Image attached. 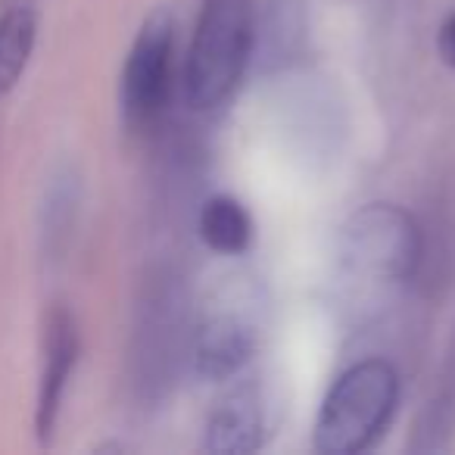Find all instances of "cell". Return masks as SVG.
Listing matches in <instances>:
<instances>
[{
	"label": "cell",
	"mask_w": 455,
	"mask_h": 455,
	"mask_svg": "<svg viewBox=\"0 0 455 455\" xmlns=\"http://www.w3.org/2000/svg\"><path fill=\"white\" fill-rule=\"evenodd\" d=\"M340 275L359 297L378 299L415 275L421 262V231L405 209L393 203H368L343 225Z\"/></svg>",
	"instance_id": "cell-1"
},
{
	"label": "cell",
	"mask_w": 455,
	"mask_h": 455,
	"mask_svg": "<svg viewBox=\"0 0 455 455\" xmlns=\"http://www.w3.org/2000/svg\"><path fill=\"white\" fill-rule=\"evenodd\" d=\"M399 405V374L390 362L365 359L334 380L315 421V449L324 455L368 452L387 434Z\"/></svg>",
	"instance_id": "cell-2"
},
{
	"label": "cell",
	"mask_w": 455,
	"mask_h": 455,
	"mask_svg": "<svg viewBox=\"0 0 455 455\" xmlns=\"http://www.w3.org/2000/svg\"><path fill=\"white\" fill-rule=\"evenodd\" d=\"M253 51L250 0H203L184 63V97L194 109H215L235 94Z\"/></svg>",
	"instance_id": "cell-3"
},
{
	"label": "cell",
	"mask_w": 455,
	"mask_h": 455,
	"mask_svg": "<svg viewBox=\"0 0 455 455\" xmlns=\"http://www.w3.org/2000/svg\"><path fill=\"white\" fill-rule=\"evenodd\" d=\"M172 44H175V20L165 7H156L140 22L122 69V119L132 132L147 128L163 109L169 91Z\"/></svg>",
	"instance_id": "cell-4"
},
{
	"label": "cell",
	"mask_w": 455,
	"mask_h": 455,
	"mask_svg": "<svg viewBox=\"0 0 455 455\" xmlns=\"http://www.w3.org/2000/svg\"><path fill=\"white\" fill-rule=\"evenodd\" d=\"M78 324L66 306H53L44 318V365L38 380V405H35V434L38 440L51 443L57 430L60 411H63L66 387L78 362Z\"/></svg>",
	"instance_id": "cell-5"
},
{
	"label": "cell",
	"mask_w": 455,
	"mask_h": 455,
	"mask_svg": "<svg viewBox=\"0 0 455 455\" xmlns=\"http://www.w3.org/2000/svg\"><path fill=\"white\" fill-rule=\"evenodd\" d=\"M181 343V297L172 281H159L147 293L138 324V362L147 384H165Z\"/></svg>",
	"instance_id": "cell-6"
},
{
	"label": "cell",
	"mask_w": 455,
	"mask_h": 455,
	"mask_svg": "<svg viewBox=\"0 0 455 455\" xmlns=\"http://www.w3.org/2000/svg\"><path fill=\"white\" fill-rule=\"evenodd\" d=\"M309 38V7L306 0H266L253 13V51L250 63L272 76L303 57Z\"/></svg>",
	"instance_id": "cell-7"
},
{
	"label": "cell",
	"mask_w": 455,
	"mask_h": 455,
	"mask_svg": "<svg viewBox=\"0 0 455 455\" xmlns=\"http://www.w3.org/2000/svg\"><path fill=\"white\" fill-rule=\"evenodd\" d=\"M256 349V328L243 312H215L196 328L194 368L203 380L235 378Z\"/></svg>",
	"instance_id": "cell-8"
},
{
	"label": "cell",
	"mask_w": 455,
	"mask_h": 455,
	"mask_svg": "<svg viewBox=\"0 0 455 455\" xmlns=\"http://www.w3.org/2000/svg\"><path fill=\"white\" fill-rule=\"evenodd\" d=\"M266 440V409L256 390H237L209 415L203 449L212 455H247Z\"/></svg>",
	"instance_id": "cell-9"
},
{
	"label": "cell",
	"mask_w": 455,
	"mask_h": 455,
	"mask_svg": "<svg viewBox=\"0 0 455 455\" xmlns=\"http://www.w3.org/2000/svg\"><path fill=\"white\" fill-rule=\"evenodd\" d=\"M455 440V340L449 347L446 365L440 371V387L427 399L424 411L418 415L415 434H411L409 449L418 455L446 452Z\"/></svg>",
	"instance_id": "cell-10"
},
{
	"label": "cell",
	"mask_w": 455,
	"mask_h": 455,
	"mask_svg": "<svg viewBox=\"0 0 455 455\" xmlns=\"http://www.w3.org/2000/svg\"><path fill=\"white\" fill-rule=\"evenodd\" d=\"M38 41V13L32 4H10L0 13V97L20 84Z\"/></svg>",
	"instance_id": "cell-11"
},
{
	"label": "cell",
	"mask_w": 455,
	"mask_h": 455,
	"mask_svg": "<svg viewBox=\"0 0 455 455\" xmlns=\"http://www.w3.org/2000/svg\"><path fill=\"white\" fill-rule=\"evenodd\" d=\"M200 237L206 247L225 256H241L253 243V219L241 200L215 194L200 209Z\"/></svg>",
	"instance_id": "cell-12"
},
{
	"label": "cell",
	"mask_w": 455,
	"mask_h": 455,
	"mask_svg": "<svg viewBox=\"0 0 455 455\" xmlns=\"http://www.w3.org/2000/svg\"><path fill=\"white\" fill-rule=\"evenodd\" d=\"M436 53L449 69H455V13H449L436 28Z\"/></svg>",
	"instance_id": "cell-13"
},
{
	"label": "cell",
	"mask_w": 455,
	"mask_h": 455,
	"mask_svg": "<svg viewBox=\"0 0 455 455\" xmlns=\"http://www.w3.org/2000/svg\"><path fill=\"white\" fill-rule=\"evenodd\" d=\"M0 100H4V97H0Z\"/></svg>",
	"instance_id": "cell-14"
}]
</instances>
